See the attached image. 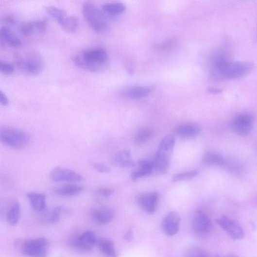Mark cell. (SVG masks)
I'll return each mask as SVG.
<instances>
[{"label":"cell","instance_id":"21","mask_svg":"<svg viewBox=\"0 0 257 257\" xmlns=\"http://www.w3.org/2000/svg\"><path fill=\"white\" fill-rule=\"evenodd\" d=\"M27 198L33 208L38 212H42L47 208V197L45 194L30 192L27 194Z\"/></svg>","mask_w":257,"mask_h":257},{"label":"cell","instance_id":"27","mask_svg":"<svg viewBox=\"0 0 257 257\" xmlns=\"http://www.w3.org/2000/svg\"><path fill=\"white\" fill-rule=\"evenodd\" d=\"M155 132L153 128L142 127L140 128L135 136V141L137 144L145 143L154 137Z\"/></svg>","mask_w":257,"mask_h":257},{"label":"cell","instance_id":"30","mask_svg":"<svg viewBox=\"0 0 257 257\" xmlns=\"http://www.w3.org/2000/svg\"><path fill=\"white\" fill-rule=\"evenodd\" d=\"M45 9L58 23L61 21L68 15L65 10L55 6H47L45 8Z\"/></svg>","mask_w":257,"mask_h":257},{"label":"cell","instance_id":"18","mask_svg":"<svg viewBox=\"0 0 257 257\" xmlns=\"http://www.w3.org/2000/svg\"><path fill=\"white\" fill-rule=\"evenodd\" d=\"M175 132L181 138H193L197 137L200 134L201 128L196 124H185L176 127Z\"/></svg>","mask_w":257,"mask_h":257},{"label":"cell","instance_id":"16","mask_svg":"<svg viewBox=\"0 0 257 257\" xmlns=\"http://www.w3.org/2000/svg\"><path fill=\"white\" fill-rule=\"evenodd\" d=\"M111 162L114 166L121 168H134L135 166L131 152L127 150L119 151L114 154Z\"/></svg>","mask_w":257,"mask_h":257},{"label":"cell","instance_id":"11","mask_svg":"<svg viewBox=\"0 0 257 257\" xmlns=\"http://www.w3.org/2000/svg\"><path fill=\"white\" fill-rule=\"evenodd\" d=\"M217 223L232 239L240 240L244 238V232L241 226L234 221L226 216H222Z\"/></svg>","mask_w":257,"mask_h":257},{"label":"cell","instance_id":"14","mask_svg":"<svg viewBox=\"0 0 257 257\" xmlns=\"http://www.w3.org/2000/svg\"><path fill=\"white\" fill-rule=\"evenodd\" d=\"M90 216L98 224H104L112 222L115 217L114 210L109 207H99L90 211Z\"/></svg>","mask_w":257,"mask_h":257},{"label":"cell","instance_id":"41","mask_svg":"<svg viewBox=\"0 0 257 257\" xmlns=\"http://www.w3.org/2000/svg\"><path fill=\"white\" fill-rule=\"evenodd\" d=\"M217 257H239L238 256L233 254H227L224 255H218Z\"/></svg>","mask_w":257,"mask_h":257},{"label":"cell","instance_id":"2","mask_svg":"<svg viewBox=\"0 0 257 257\" xmlns=\"http://www.w3.org/2000/svg\"><path fill=\"white\" fill-rule=\"evenodd\" d=\"M107 59L106 51L101 48L84 51L72 58L73 63L78 67L91 72L99 70L107 62Z\"/></svg>","mask_w":257,"mask_h":257},{"label":"cell","instance_id":"39","mask_svg":"<svg viewBox=\"0 0 257 257\" xmlns=\"http://www.w3.org/2000/svg\"><path fill=\"white\" fill-rule=\"evenodd\" d=\"M124 239L128 241L132 240L133 238V231L132 229H129L124 236Z\"/></svg>","mask_w":257,"mask_h":257},{"label":"cell","instance_id":"28","mask_svg":"<svg viewBox=\"0 0 257 257\" xmlns=\"http://www.w3.org/2000/svg\"><path fill=\"white\" fill-rule=\"evenodd\" d=\"M84 188L77 185H68L56 188L54 191L59 195L70 196L81 193Z\"/></svg>","mask_w":257,"mask_h":257},{"label":"cell","instance_id":"32","mask_svg":"<svg viewBox=\"0 0 257 257\" xmlns=\"http://www.w3.org/2000/svg\"><path fill=\"white\" fill-rule=\"evenodd\" d=\"M19 30L21 34L25 36L32 35L37 32L35 21L23 23L20 26Z\"/></svg>","mask_w":257,"mask_h":257},{"label":"cell","instance_id":"4","mask_svg":"<svg viewBox=\"0 0 257 257\" xmlns=\"http://www.w3.org/2000/svg\"><path fill=\"white\" fill-rule=\"evenodd\" d=\"M14 60L20 69L29 74H38L43 68V59L36 52L28 51L15 54Z\"/></svg>","mask_w":257,"mask_h":257},{"label":"cell","instance_id":"26","mask_svg":"<svg viewBox=\"0 0 257 257\" xmlns=\"http://www.w3.org/2000/svg\"><path fill=\"white\" fill-rule=\"evenodd\" d=\"M202 162L207 165L223 166L225 164V160L220 154L214 152H207L202 157Z\"/></svg>","mask_w":257,"mask_h":257},{"label":"cell","instance_id":"37","mask_svg":"<svg viewBox=\"0 0 257 257\" xmlns=\"http://www.w3.org/2000/svg\"><path fill=\"white\" fill-rule=\"evenodd\" d=\"M0 102L4 106H6L9 104V100L5 93L2 90H0Z\"/></svg>","mask_w":257,"mask_h":257},{"label":"cell","instance_id":"25","mask_svg":"<svg viewBox=\"0 0 257 257\" xmlns=\"http://www.w3.org/2000/svg\"><path fill=\"white\" fill-rule=\"evenodd\" d=\"M20 217V205L17 201H15L11 204L7 214L6 220L11 225H17Z\"/></svg>","mask_w":257,"mask_h":257},{"label":"cell","instance_id":"31","mask_svg":"<svg viewBox=\"0 0 257 257\" xmlns=\"http://www.w3.org/2000/svg\"><path fill=\"white\" fill-rule=\"evenodd\" d=\"M199 174V171L196 170L179 173L174 175L172 180L174 183L188 180L198 176Z\"/></svg>","mask_w":257,"mask_h":257},{"label":"cell","instance_id":"9","mask_svg":"<svg viewBox=\"0 0 257 257\" xmlns=\"http://www.w3.org/2000/svg\"><path fill=\"white\" fill-rule=\"evenodd\" d=\"M159 196L155 191L142 192L136 197V202L145 213L154 214L157 208Z\"/></svg>","mask_w":257,"mask_h":257},{"label":"cell","instance_id":"19","mask_svg":"<svg viewBox=\"0 0 257 257\" xmlns=\"http://www.w3.org/2000/svg\"><path fill=\"white\" fill-rule=\"evenodd\" d=\"M175 144L174 136L168 135L160 142L156 154L171 158Z\"/></svg>","mask_w":257,"mask_h":257},{"label":"cell","instance_id":"40","mask_svg":"<svg viewBox=\"0 0 257 257\" xmlns=\"http://www.w3.org/2000/svg\"><path fill=\"white\" fill-rule=\"evenodd\" d=\"M208 91L212 93H219L222 92V89L214 87H209L208 88Z\"/></svg>","mask_w":257,"mask_h":257},{"label":"cell","instance_id":"6","mask_svg":"<svg viewBox=\"0 0 257 257\" xmlns=\"http://www.w3.org/2000/svg\"><path fill=\"white\" fill-rule=\"evenodd\" d=\"M47 240L44 238L28 240L23 243L22 252L29 257H46Z\"/></svg>","mask_w":257,"mask_h":257},{"label":"cell","instance_id":"8","mask_svg":"<svg viewBox=\"0 0 257 257\" xmlns=\"http://www.w3.org/2000/svg\"><path fill=\"white\" fill-rule=\"evenodd\" d=\"M97 239L92 231H86L78 237L73 238L69 241V246L75 250L83 253H88L96 244Z\"/></svg>","mask_w":257,"mask_h":257},{"label":"cell","instance_id":"5","mask_svg":"<svg viewBox=\"0 0 257 257\" xmlns=\"http://www.w3.org/2000/svg\"><path fill=\"white\" fill-rule=\"evenodd\" d=\"M0 140L11 148L22 150L28 145L30 137L28 133L20 129L4 127L0 129Z\"/></svg>","mask_w":257,"mask_h":257},{"label":"cell","instance_id":"24","mask_svg":"<svg viewBox=\"0 0 257 257\" xmlns=\"http://www.w3.org/2000/svg\"><path fill=\"white\" fill-rule=\"evenodd\" d=\"M58 24L66 32L74 33L79 28V20L78 17L72 16V15H67Z\"/></svg>","mask_w":257,"mask_h":257},{"label":"cell","instance_id":"1","mask_svg":"<svg viewBox=\"0 0 257 257\" xmlns=\"http://www.w3.org/2000/svg\"><path fill=\"white\" fill-rule=\"evenodd\" d=\"M213 67L221 77L236 80L249 73L253 69L254 65L248 62H230L223 54H219L214 58Z\"/></svg>","mask_w":257,"mask_h":257},{"label":"cell","instance_id":"15","mask_svg":"<svg viewBox=\"0 0 257 257\" xmlns=\"http://www.w3.org/2000/svg\"><path fill=\"white\" fill-rule=\"evenodd\" d=\"M136 169L131 174V179L135 182L139 179L153 174V168L150 159H142L136 164Z\"/></svg>","mask_w":257,"mask_h":257},{"label":"cell","instance_id":"36","mask_svg":"<svg viewBox=\"0 0 257 257\" xmlns=\"http://www.w3.org/2000/svg\"><path fill=\"white\" fill-rule=\"evenodd\" d=\"M97 192L103 197L108 198L113 194L114 191L109 188H99Z\"/></svg>","mask_w":257,"mask_h":257},{"label":"cell","instance_id":"35","mask_svg":"<svg viewBox=\"0 0 257 257\" xmlns=\"http://www.w3.org/2000/svg\"><path fill=\"white\" fill-rule=\"evenodd\" d=\"M93 166L94 169L100 173H106L110 172L111 171L108 166L103 163L96 162L94 163Z\"/></svg>","mask_w":257,"mask_h":257},{"label":"cell","instance_id":"20","mask_svg":"<svg viewBox=\"0 0 257 257\" xmlns=\"http://www.w3.org/2000/svg\"><path fill=\"white\" fill-rule=\"evenodd\" d=\"M0 36H1V47L5 43H7L10 47L17 48L21 46L22 41L15 35L11 30L7 27H3L0 30Z\"/></svg>","mask_w":257,"mask_h":257},{"label":"cell","instance_id":"22","mask_svg":"<svg viewBox=\"0 0 257 257\" xmlns=\"http://www.w3.org/2000/svg\"><path fill=\"white\" fill-rule=\"evenodd\" d=\"M152 89L151 86H135L127 89L125 94L128 98L138 99L148 96Z\"/></svg>","mask_w":257,"mask_h":257},{"label":"cell","instance_id":"38","mask_svg":"<svg viewBox=\"0 0 257 257\" xmlns=\"http://www.w3.org/2000/svg\"><path fill=\"white\" fill-rule=\"evenodd\" d=\"M2 21L10 24H14L16 23L15 18L12 16H10V15H7V16L4 17L2 19Z\"/></svg>","mask_w":257,"mask_h":257},{"label":"cell","instance_id":"3","mask_svg":"<svg viewBox=\"0 0 257 257\" xmlns=\"http://www.w3.org/2000/svg\"><path fill=\"white\" fill-rule=\"evenodd\" d=\"M83 17L95 32L102 33L108 27V21L103 12L91 1H86L82 6Z\"/></svg>","mask_w":257,"mask_h":257},{"label":"cell","instance_id":"29","mask_svg":"<svg viewBox=\"0 0 257 257\" xmlns=\"http://www.w3.org/2000/svg\"><path fill=\"white\" fill-rule=\"evenodd\" d=\"M126 9V6L121 3L113 2L104 4L102 7L103 12L110 15H118L123 13Z\"/></svg>","mask_w":257,"mask_h":257},{"label":"cell","instance_id":"17","mask_svg":"<svg viewBox=\"0 0 257 257\" xmlns=\"http://www.w3.org/2000/svg\"><path fill=\"white\" fill-rule=\"evenodd\" d=\"M153 168V174L162 175L168 172L170 166L171 158L155 154L150 158Z\"/></svg>","mask_w":257,"mask_h":257},{"label":"cell","instance_id":"7","mask_svg":"<svg viewBox=\"0 0 257 257\" xmlns=\"http://www.w3.org/2000/svg\"><path fill=\"white\" fill-rule=\"evenodd\" d=\"M255 121L254 116L248 113L237 115L232 120L231 128L237 134L246 136L252 131Z\"/></svg>","mask_w":257,"mask_h":257},{"label":"cell","instance_id":"12","mask_svg":"<svg viewBox=\"0 0 257 257\" xmlns=\"http://www.w3.org/2000/svg\"><path fill=\"white\" fill-rule=\"evenodd\" d=\"M51 178L55 182L67 181L70 183L80 182L84 179L83 176L74 171L63 168H55L50 173Z\"/></svg>","mask_w":257,"mask_h":257},{"label":"cell","instance_id":"34","mask_svg":"<svg viewBox=\"0 0 257 257\" xmlns=\"http://www.w3.org/2000/svg\"><path fill=\"white\" fill-rule=\"evenodd\" d=\"M0 71L4 74L11 75L14 73L15 68L12 64L1 61L0 62Z\"/></svg>","mask_w":257,"mask_h":257},{"label":"cell","instance_id":"13","mask_svg":"<svg viewBox=\"0 0 257 257\" xmlns=\"http://www.w3.org/2000/svg\"><path fill=\"white\" fill-rule=\"evenodd\" d=\"M180 217L175 211H171L164 218L162 223V229L164 233L169 236L176 234L179 230Z\"/></svg>","mask_w":257,"mask_h":257},{"label":"cell","instance_id":"10","mask_svg":"<svg viewBox=\"0 0 257 257\" xmlns=\"http://www.w3.org/2000/svg\"><path fill=\"white\" fill-rule=\"evenodd\" d=\"M192 227L196 233L206 236L212 230V223L207 215L203 211L198 209L193 215Z\"/></svg>","mask_w":257,"mask_h":257},{"label":"cell","instance_id":"23","mask_svg":"<svg viewBox=\"0 0 257 257\" xmlns=\"http://www.w3.org/2000/svg\"><path fill=\"white\" fill-rule=\"evenodd\" d=\"M96 244L102 253L106 257H117V254L113 241L109 239L101 238L97 240Z\"/></svg>","mask_w":257,"mask_h":257},{"label":"cell","instance_id":"33","mask_svg":"<svg viewBox=\"0 0 257 257\" xmlns=\"http://www.w3.org/2000/svg\"><path fill=\"white\" fill-rule=\"evenodd\" d=\"M186 257H209L202 249L195 246L189 247L186 252Z\"/></svg>","mask_w":257,"mask_h":257}]
</instances>
